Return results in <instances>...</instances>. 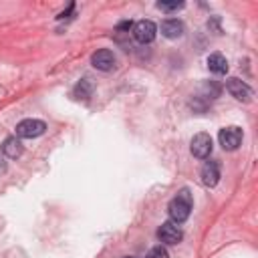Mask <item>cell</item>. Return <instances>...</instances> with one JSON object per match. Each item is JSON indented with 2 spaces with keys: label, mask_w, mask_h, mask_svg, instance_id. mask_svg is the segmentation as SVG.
<instances>
[{
  "label": "cell",
  "mask_w": 258,
  "mask_h": 258,
  "mask_svg": "<svg viewBox=\"0 0 258 258\" xmlns=\"http://www.w3.org/2000/svg\"><path fill=\"white\" fill-rule=\"evenodd\" d=\"M190 212H192V194L190 190H180L178 196L169 202L167 206V214H169V220L176 222V224H182L190 218Z\"/></svg>",
  "instance_id": "6da1fadb"
},
{
  "label": "cell",
  "mask_w": 258,
  "mask_h": 258,
  "mask_svg": "<svg viewBox=\"0 0 258 258\" xmlns=\"http://www.w3.org/2000/svg\"><path fill=\"white\" fill-rule=\"evenodd\" d=\"M218 140H220V145L226 151H234V149H238L240 143H242V129L236 127V125L224 127V129H220Z\"/></svg>",
  "instance_id": "7a4b0ae2"
},
{
  "label": "cell",
  "mask_w": 258,
  "mask_h": 258,
  "mask_svg": "<svg viewBox=\"0 0 258 258\" xmlns=\"http://www.w3.org/2000/svg\"><path fill=\"white\" fill-rule=\"evenodd\" d=\"M47 131V123L41 119H24L16 125V135L24 137V140H32V137H39Z\"/></svg>",
  "instance_id": "3957f363"
},
{
  "label": "cell",
  "mask_w": 258,
  "mask_h": 258,
  "mask_svg": "<svg viewBox=\"0 0 258 258\" xmlns=\"http://www.w3.org/2000/svg\"><path fill=\"white\" fill-rule=\"evenodd\" d=\"M212 137L208 133H198L194 135V140L190 143V151H192V156L198 158V160H206V158H210V153H212Z\"/></svg>",
  "instance_id": "277c9868"
},
{
  "label": "cell",
  "mask_w": 258,
  "mask_h": 258,
  "mask_svg": "<svg viewBox=\"0 0 258 258\" xmlns=\"http://www.w3.org/2000/svg\"><path fill=\"white\" fill-rule=\"evenodd\" d=\"M158 34V26L153 24L151 21H140L133 24V39L140 43V45H149L153 43Z\"/></svg>",
  "instance_id": "5b68a950"
},
{
  "label": "cell",
  "mask_w": 258,
  "mask_h": 258,
  "mask_svg": "<svg viewBox=\"0 0 258 258\" xmlns=\"http://www.w3.org/2000/svg\"><path fill=\"white\" fill-rule=\"evenodd\" d=\"M158 238H160V242H164V244H178V242H182L184 232H182V228L176 224V222L169 220V222H164V224L160 226Z\"/></svg>",
  "instance_id": "8992f818"
},
{
  "label": "cell",
  "mask_w": 258,
  "mask_h": 258,
  "mask_svg": "<svg viewBox=\"0 0 258 258\" xmlns=\"http://www.w3.org/2000/svg\"><path fill=\"white\" fill-rule=\"evenodd\" d=\"M226 89H228V93H230L234 99H238V101H250V97H252L250 87H248L244 81H240L238 77H230V79L226 81Z\"/></svg>",
  "instance_id": "52a82bcc"
},
{
  "label": "cell",
  "mask_w": 258,
  "mask_h": 258,
  "mask_svg": "<svg viewBox=\"0 0 258 258\" xmlns=\"http://www.w3.org/2000/svg\"><path fill=\"white\" fill-rule=\"evenodd\" d=\"M91 65L95 69H99V71H111V69L115 67V55L109 48H101L91 57Z\"/></svg>",
  "instance_id": "ba28073f"
},
{
  "label": "cell",
  "mask_w": 258,
  "mask_h": 258,
  "mask_svg": "<svg viewBox=\"0 0 258 258\" xmlns=\"http://www.w3.org/2000/svg\"><path fill=\"white\" fill-rule=\"evenodd\" d=\"M202 184L208 186V188H214L218 182H220V164L218 162H206L204 167H202Z\"/></svg>",
  "instance_id": "9c48e42d"
},
{
  "label": "cell",
  "mask_w": 258,
  "mask_h": 258,
  "mask_svg": "<svg viewBox=\"0 0 258 258\" xmlns=\"http://www.w3.org/2000/svg\"><path fill=\"white\" fill-rule=\"evenodd\" d=\"M162 34L165 39H180L184 34V23L178 21V19H167L162 23Z\"/></svg>",
  "instance_id": "30bf717a"
},
{
  "label": "cell",
  "mask_w": 258,
  "mask_h": 258,
  "mask_svg": "<svg viewBox=\"0 0 258 258\" xmlns=\"http://www.w3.org/2000/svg\"><path fill=\"white\" fill-rule=\"evenodd\" d=\"M23 143L21 140H16V137H6L4 143H2V153L10 160H19L23 156Z\"/></svg>",
  "instance_id": "8fae6325"
},
{
  "label": "cell",
  "mask_w": 258,
  "mask_h": 258,
  "mask_svg": "<svg viewBox=\"0 0 258 258\" xmlns=\"http://www.w3.org/2000/svg\"><path fill=\"white\" fill-rule=\"evenodd\" d=\"M208 69L214 73V75H226L228 71V61L224 55H220V53H212L208 57Z\"/></svg>",
  "instance_id": "7c38bea8"
},
{
  "label": "cell",
  "mask_w": 258,
  "mask_h": 258,
  "mask_svg": "<svg viewBox=\"0 0 258 258\" xmlns=\"http://www.w3.org/2000/svg\"><path fill=\"white\" fill-rule=\"evenodd\" d=\"M156 6L164 12H178V10L184 8V2H158Z\"/></svg>",
  "instance_id": "4fadbf2b"
},
{
  "label": "cell",
  "mask_w": 258,
  "mask_h": 258,
  "mask_svg": "<svg viewBox=\"0 0 258 258\" xmlns=\"http://www.w3.org/2000/svg\"><path fill=\"white\" fill-rule=\"evenodd\" d=\"M145 258H169V254H167V250L160 244V246H153V248L147 252Z\"/></svg>",
  "instance_id": "5bb4252c"
},
{
  "label": "cell",
  "mask_w": 258,
  "mask_h": 258,
  "mask_svg": "<svg viewBox=\"0 0 258 258\" xmlns=\"http://www.w3.org/2000/svg\"><path fill=\"white\" fill-rule=\"evenodd\" d=\"M75 93H77V95H83L85 99H87V95H89V83H87V81H81V83L77 85Z\"/></svg>",
  "instance_id": "9a60e30c"
},
{
  "label": "cell",
  "mask_w": 258,
  "mask_h": 258,
  "mask_svg": "<svg viewBox=\"0 0 258 258\" xmlns=\"http://www.w3.org/2000/svg\"><path fill=\"white\" fill-rule=\"evenodd\" d=\"M129 28H133V23H131V21H123V23L117 24V30H119V32H125V30H129Z\"/></svg>",
  "instance_id": "2e32d148"
},
{
  "label": "cell",
  "mask_w": 258,
  "mask_h": 258,
  "mask_svg": "<svg viewBox=\"0 0 258 258\" xmlns=\"http://www.w3.org/2000/svg\"><path fill=\"white\" fill-rule=\"evenodd\" d=\"M0 171H4V164H2V160H0Z\"/></svg>",
  "instance_id": "e0dca14e"
},
{
  "label": "cell",
  "mask_w": 258,
  "mask_h": 258,
  "mask_svg": "<svg viewBox=\"0 0 258 258\" xmlns=\"http://www.w3.org/2000/svg\"><path fill=\"white\" fill-rule=\"evenodd\" d=\"M123 258H133V256H123Z\"/></svg>",
  "instance_id": "ac0fdd59"
}]
</instances>
